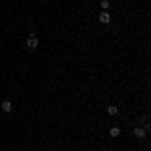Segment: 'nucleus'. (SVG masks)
<instances>
[{
    "mask_svg": "<svg viewBox=\"0 0 151 151\" xmlns=\"http://www.w3.org/2000/svg\"><path fill=\"white\" fill-rule=\"evenodd\" d=\"M133 135H135L137 139H145V135H147V131H145L143 127H135V129H133Z\"/></svg>",
    "mask_w": 151,
    "mask_h": 151,
    "instance_id": "2",
    "label": "nucleus"
},
{
    "mask_svg": "<svg viewBox=\"0 0 151 151\" xmlns=\"http://www.w3.org/2000/svg\"><path fill=\"white\" fill-rule=\"evenodd\" d=\"M26 47L30 48V50H35V48L38 47V38H36L35 35H30L28 38H26Z\"/></svg>",
    "mask_w": 151,
    "mask_h": 151,
    "instance_id": "1",
    "label": "nucleus"
},
{
    "mask_svg": "<svg viewBox=\"0 0 151 151\" xmlns=\"http://www.w3.org/2000/svg\"><path fill=\"white\" fill-rule=\"evenodd\" d=\"M101 8L103 10H109V0H101Z\"/></svg>",
    "mask_w": 151,
    "mask_h": 151,
    "instance_id": "7",
    "label": "nucleus"
},
{
    "mask_svg": "<svg viewBox=\"0 0 151 151\" xmlns=\"http://www.w3.org/2000/svg\"><path fill=\"white\" fill-rule=\"evenodd\" d=\"M2 111H4V113H10L12 111V103L10 101H4V103H2Z\"/></svg>",
    "mask_w": 151,
    "mask_h": 151,
    "instance_id": "4",
    "label": "nucleus"
},
{
    "mask_svg": "<svg viewBox=\"0 0 151 151\" xmlns=\"http://www.w3.org/2000/svg\"><path fill=\"white\" fill-rule=\"evenodd\" d=\"M109 133H111V137H119V135H121V129H119V127H113Z\"/></svg>",
    "mask_w": 151,
    "mask_h": 151,
    "instance_id": "5",
    "label": "nucleus"
},
{
    "mask_svg": "<svg viewBox=\"0 0 151 151\" xmlns=\"http://www.w3.org/2000/svg\"><path fill=\"white\" fill-rule=\"evenodd\" d=\"M0 93H2V91H0Z\"/></svg>",
    "mask_w": 151,
    "mask_h": 151,
    "instance_id": "8",
    "label": "nucleus"
},
{
    "mask_svg": "<svg viewBox=\"0 0 151 151\" xmlns=\"http://www.w3.org/2000/svg\"><path fill=\"white\" fill-rule=\"evenodd\" d=\"M99 20L103 24H109L111 22V14H109V12H101V14H99Z\"/></svg>",
    "mask_w": 151,
    "mask_h": 151,
    "instance_id": "3",
    "label": "nucleus"
},
{
    "mask_svg": "<svg viewBox=\"0 0 151 151\" xmlns=\"http://www.w3.org/2000/svg\"><path fill=\"white\" fill-rule=\"evenodd\" d=\"M117 111H119V109L113 107V105H111V107H107V113H109V115H117Z\"/></svg>",
    "mask_w": 151,
    "mask_h": 151,
    "instance_id": "6",
    "label": "nucleus"
}]
</instances>
